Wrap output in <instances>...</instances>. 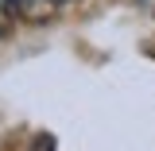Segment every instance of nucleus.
I'll return each instance as SVG.
<instances>
[{
    "instance_id": "nucleus-1",
    "label": "nucleus",
    "mask_w": 155,
    "mask_h": 151,
    "mask_svg": "<svg viewBox=\"0 0 155 151\" xmlns=\"http://www.w3.org/2000/svg\"><path fill=\"white\" fill-rule=\"evenodd\" d=\"M4 31H8V12L0 8V39H4Z\"/></svg>"
},
{
    "instance_id": "nucleus-2",
    "label": "nucleus",
    "mask_w": 155,
    "mask_h": 151,
    "mask_svg": "<svg viewBox=\"0 0 155 151\" xmlns=\"http://www.w3.org/2000/svg\"><path fill=\"white\" fill-rule=\"evenodd\" d=\"M8 4H19V0H0V8H8Z\"/></svg>"
},
{
    "instance_id": "nucleus-3",
    "label": "nucleus",
    "mask_w": 155,
    "mask_h": 151,
    "mask_svg": "<svg viewBox=\"0 0 155 151\" xmlns=\"http://www.w3.org/2000/svg\"><path fill=\"white\" fill-rule=\"evenodd\" d=\"M140 4H147V8H155V0H140Z\"/></svg>"
},
{
    "instance_id": "nucleus-4",
    "label": "nucleus",
    "mask_w": 155,
    "mask_h": 151,
    "mask_svg": "<svg viewBox=\"0 0 155 151\" xmlns=\"http://www.w3.org/2000/svg\"><path fill=\"white\" fill-rule=\"evenodd\" d=\"M47 4H66V0H47Z\"/></svg>"
}]
</instances>
